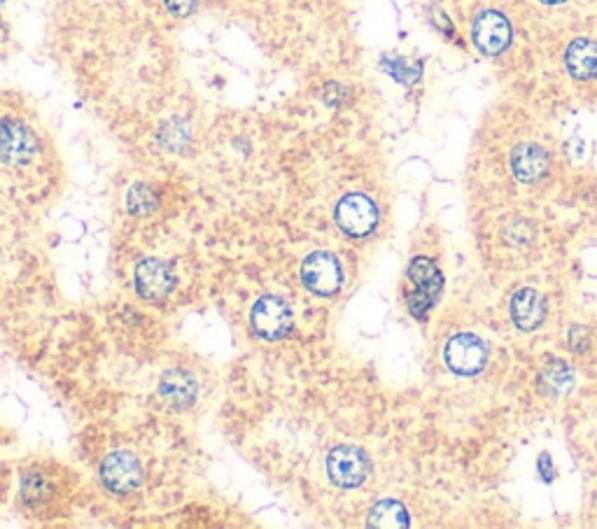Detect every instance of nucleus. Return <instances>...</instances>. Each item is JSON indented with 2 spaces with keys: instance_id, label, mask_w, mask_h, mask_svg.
<instances>
[{
  "instance_id": "f257e3e1",
  "label": "nucleus",
  "mask_w": 597,
  "mask_h": 529,
  "mask_svg": "<svg viewBox=\"0 0 597 529\" xmlns=\"http://www.w3.org/2000/svg\"><path fill=\"white\" fill-rule=\"evenodd\" d=\"M327 474L339 488H357L371 474V462L360 446L341 443L327 457Z\"/></svg>"
},
{
  "instance_id": "f03ea898",
  "label": "nucleus",
  "mask_w": 597,
  "mask_h": 529,
  "mask_svg": "<svg viewBox=\"0 0 597 529\" xmlns=\"http://www.w3.org/2000/svg\"><path fill=\"white\" fill-rule=\"evenodd\" d=\"M409 280L413 285V294L409 299V308L411 313L423 320L427 315V310L432 308V303L437 301V294L441 292V273L437 264L432 262L430 257H416L409 266Z\"/></svg>"
},
{
  "instance_id": "7ed1b4c3",
  "label": "nucleus",
  "mask_w": 597,
  "mask_h": 529,
  "mask_svg": "<svg viewBox=\"0 0 597 529\" xmlns=\"http://www.w3.org/2000/svg\"><path fill=\"white\" fill-rule=\"evenodd\" d=\"M446 366L458 376H476L486 369L488 348L479 336L455 334L444 348Z\"/></svg>"
},
{
  "instance_id": "20e7f679",
  "label": "nucleus",
  "mask_w": 597,
  "mask_h": 529,
  "mask_svg": "<svg viewBox=\"0 0 597 529\" xmlns=\"http://www.w3.org/2000/svg\"><path fill=\"white\" fill-rule=\"evenodd\" d=\"M336 224L353 238H364L376 229L378 210L376 203L364 194H348L343 196L336 206Z\"/></svg>"
},
{
  "instance_id": "39448f33",
  "label": "nucleus",
  "mask_w": 597,
  "mask_h": 529,
  "mask_svg": "<svg viewBox=\"0 0 597 529\" xmlns=\"http://www.w3.org/2000/svg\"><path fill=\"white\" fill-rule=\"evenodd\" d=\"M301 280L318 296H332L341 289V264L329 252H313L301 264Z\"/></svg>"
},
{
  "instance_id": "423d86ee",
  "label": "nucleus",
  "mask_w": 597,
  "mask_h": 529,
  "mask_svg": "<svg viewBox=\"0 0 597 529\" xmlns=\"http://www.w3.org/2000/svg\"><path fill=\"white\" fill-rule=\"evenodd\" d=\"M252 327L262 338L278 341L292 329V308L280 296H262L252 308Z\"/></svg>"
},
{
  "instance_id": "0eeeda50",
  "label": "nucleus",
  "mask_w": 597,
  "mask_h": 529,
  "mask_svg": "<svg viewBox=\"0 0 597 529\" xmlns=\"http://www.w3.org/2000/svg\"><path fill=\"white\" fill-rule=\"evenodd\" d=\"M472 40L479 52L486 56H497L511 45V24L502 12L486 10L474 19Z\"/></svg>"
},
{
  "instance_id": "6e6552de",
  "label": "nucleus",
  "mask_w": 597,
  "mask_h": 529,
  "mask_svg": "<svg viewBox=\"0 0 597 529\" xmlns=\"http://www.w3.org/2000/svg\"><path fill=\"white\" fill-rule=\"evenodd\" d=\"M140 478H143L140 464L126 450H117V453L108 455L101 464V481L115 495H129L140 485Z\"/></svg>"
},
{
  "instance_id": "1a4fd4ad",
  "label": "nucleus",
  "mask_w": 597,
  "mask_h": 529,
  "mask_svg": "<svg viewBox=\"0 0 597 529\" xmlns=\"http://www.w3.org/2000/svg\"><path fill=\"white\" fill-rule=\"evenodd\" d=\"M175 285L173 271L166 262H161L157 257H147L136 266V289L145 299H164L166 294H171Z\"/></svg>"
},
{
  "instance_id": "9d476101",
  "label": "nucleus",
  "mask_w": 597,
  "mask_h": 529,
  "mask_svg": "<svg viewBox=\"0 0 597 529\" xmlns=\"http://www.w3.org/2000/svg\"><path fill=\"white\" fill-rule=\"evenodd\" d=\"M551 157L542 145L537 143H521L511 152V171H514L516 180L521 182H537L549 173Z\"/></svg>"
},
{
  "instance_id": "9b49d317",
  "label": "nucleus",
  "mask_w": 597,
  "mask_h": 529,
  "mask_svg": "<svg viewBox=\"0 0 597 529\" xmlns=\"http://www.w3.org/2000/svg\"><path fill=\"white\" fill-rule=\"evenodd\" d=\"M511 317L521 331H535L546 317V301L537 289H521L511 299Z\"/></svg>"
},
{
  "instance_id": "f8f14e48",
  "label": "nucleus",
  "mask_w": 597,
  "mask_h": 529,
  "mask_svg": "<svg viewBox=\"0 0 597 529\" xmlns=\"http://www.w3.org/2000/svg\"><path fill=\"white\" fill-rule=\"evenodd\" d=\"M565 66L574 80H595L597 77V42L577 38L567 47Z\"/></svg>"
},
{
  "instance_id": "ddd939ff",
  "label": "nucleus",
  "mask_w": 597,
  "mask_h": 529,
  "mask_svg": "<svg viewBox=\"0 0 597 529\" xmlns=\"http://www.w3.org/2000/svg\"><path fill=\"white\" fill-rule=\"evenodd\" d=\"M161 394H164V399L175 408L192 406L196 397V383L187 371L173 369L161 380Z\"/></svg>"
},
{
  "instance_id": "4468645a",
  "label": "nucleus",
  "mask_w": 597,
  "mask_h": 529,
  "mask_svg": "<svg viewBox=\"0 0 597 529\" xmlns=\"http://www.w3.org/2000/svg\"><path fill=\"white\" fill-rule=\"evenodd\" d=\"M409 523V511L397 499H381L369 513L371 527H409Z\"/></svg>"
},
{
  "instance_id": "2eb2a0df",
  "label": "nucleus",
  "mask_w": 597,
  "mask_h": 529,
  "mask_svg": "<svg viewBox=\"0 0 597 529\" xmlns=\"http://www.w3.org/2000/svg\"><path fill=\"white\" fill-rule=\"evenodd\" d=\"M154 206V192L147 185H136L129 192V210L136 215L150 213Z\"/></svg>"
},
{
  "instance_id": "dca6fc26",
  "label": "nucleus",
  "mask_w": 597,
  "mask_h": 529,
  "mask_svg": "<svg viewBox=\"0 0 597 529\" xmlns=\"http://www.w3.org/2000/svg\"><path fill=\"white\" fill-rule=\"evenodd\" d=\"M166 10L173 14V17H189L199 5V0H164Z\"/></svg>"
},
{
  "instance_id": "f3484780",
  "label": "nucleus",
  "mask_w": 597,
  "mask_h": 529,
  "mask_svg": "<svg viewBox=\"0 0 597 529\" xmlns=\"http://www.w3.org/2000/svg\"><path fill=\"white\" fill-rule=\"evenodd\" d=\"M539 3H544V5H560V3H565V0H539Z\"/></svg>"
}]
</instances>
